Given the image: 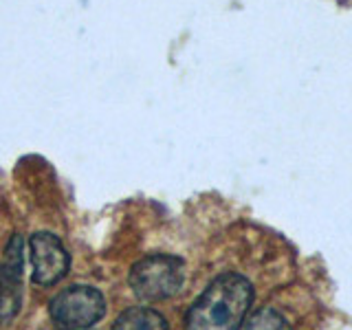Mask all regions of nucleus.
I'll list each match as a JSON object with an SVG mask.
<instances>
[{"instance_id": "obj_4", "label": "nucleus", "mask_w": 352, "mask_h": 330, "mask_svg": "<svg viewBox=\"0 0 352 330\" xmlns=\"http://www.w3.org/2000/svg\"><path fill=\"white\" fill-rule=\"evenodd\" d=\"M22 271H25V238L14 234L0 262V322L9 324L22 306Z\"/></svg>"}, {"instance_id": "obj_1", "label": "nucleus", "mask_w": 352, "mask_h": 330, "mask_svg": "<svg viewBox=\"0 0 352 330\" xmlns=\"http://www.w3.org/2000/svg\"><path fill=\"white\" fill-rule=\"evenodd\" d=\"M253 302V286L238 273L216 278L185 315L187 330H240Z\"/></svg>"}, {"instance_id": "obj_2", "label": "nucleus", "mask_w": 352, "mask_h": 330, "mask_svg": "<svg viewBox=\"0 0 352 330\" xmlns=\"http://www.w3.org/2000/svg\"><path fill=\"white\" fill-rule=\"evenodd\" d=\"M128 282L132 293L143 302L170 300L185 284V262L168 253H154L132 267Z\"/></svg>"}, {"instance_id": "obj_5", "label": "nucleus", "mask_w": 352, "mask_h": 330, "mask_svg": "<svg viewBox=\"0 0 352 330\" xmlns=\"http://www.w3.org/2000/svg\"><path fill=\"white\" fill-rule=\"evenodd\" d=\"M29 249L33 262V282L40 286H53L66 278L71 258L58 236L51 231H38L31 236Z\"/></svg>"}, {"instance_id": "obj_3", "label": "nucleus", "mask_w": 352, "mask_h": 330, "mask_svg": "<svg viewBox=\"0 0 352 330\" xmlns=\"http://www.w3.org/2000/svg\"><path fill=\"white\" fill-rule=\"evenodd\" d=\"M49 313L62 330L93 328L106 315V300L93 286L73 284L49 302Z\"/></svg>"}, {"instance_id": "obj_7", "label": "nucleus", "mask_w": 352, "mask_h": 330, "mask_svg": "<svg viewBox=\"0 0 352 330\" xmlns=\"http://www.w3.org/2000/svg\"><path fill=\"white\" fill-rule=\"evenodd\" d=\"M245 330H291V326L280 311H275L271 306H264L249 317Z\"/></svg>"}, {"instance_id": "obj_8", "label": "nucleus", "mask_w": 352, "mask_h": 330, "mask_svg": "<svg viewBox=\"0 0 352 330\" xmlns=\"http://www.w3.org/2000/svg\"><path fill=\"white\" fill-rule=\"evenodd\" d=\"M73 330H93V328H73Z\"/></svg>"}, {"instance_id": "obj_6", "label": "nucleus", "mask_w": 352, "mask_h": 330, "mask_svg": "<svg viewBox=\"0 0 352 330\" xmlns=\"http://www.w3.org/2000/svg\"><path fill=\"white\" fill-rule=\"evenodd\" d=\"M113 330H170L168 319L148 306H135L115 319Z\"/></svg>"}]
</instances>
